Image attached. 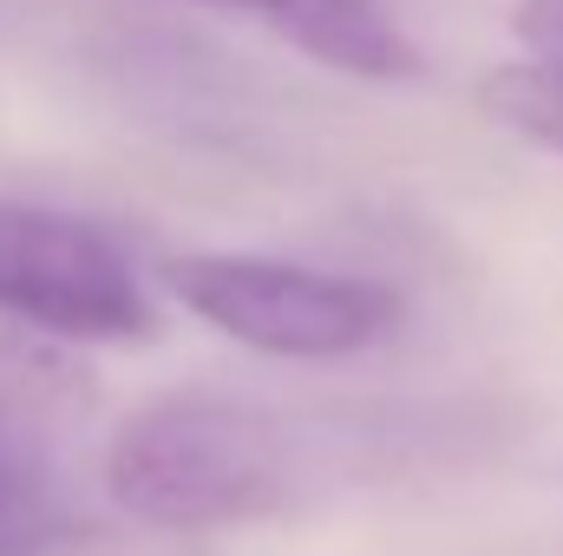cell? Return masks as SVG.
I'll return each mask as SVG.
<instances>
[{"label": "cell", "instance_id": "cell-1", "mask_svg": "<svg viewBox=\"0 0 563 556\" xmlns=\"http://www.w3.org/2000/svg\"><path fill=\"white\" fill-rule=\"evenodd\" d=\"M314 478V452L295 419L250 393L177 387L112 425L106 491L151 531H243L295 511Z\"/></svg>", "mask_w": 563, "mask_h": 556}, {"label": "cell", "instance_id": "cell-2", "mask_svg": "<svg viewBox=\"0 0 563 556\" xmlns=\"http://www.w3.org/2000/svg\"><path fill=\"white\" fill-rule=\"evenodd\" d=\"M164 288L210 334L269 360H347L400 327V294L387 281L282 256H170Z\"/></svg>", "mask_w": 563, "mask_h": 556}, {"label": "cell", "instance_id": "cell-3", "mask_svg": "<svg viewBox=\"0 0 563 556\" xmlns=\"http://www.w3.org/2000/svg\"><path fill=\"white\" fill-rule=\"evenodd\" d=\"M0 314L79 347H132L157 334V301L125 243L92 216L20 197H0Z\"/></svg>", "mask_w": 563, "mask_h": 556}, {"label": "cell", "instance_id": "cell-4", "mask_svg": "<svg viewBox=\"0 0 563 556\" xmlns=\"http://www.w3.org/2000/svg\"><path fill=\"white\" fill-rule=\"evenodd\" d=\"M197 7L250 13L295 53H308L314 66L347 73V79H374V86L420 79V53L380 0H197Z\"/></svg>", "mask_w": 563, "mask_h": 556}, {"label": "cell", "instance_id": "cell-5", "mask_svg": "<svg viewBox=\"0 0 563 556\" xmlns=\"http://www.w3.org/2000/svg\"><path fill=\"white\" fill-rule=\"evenodd\" d=\"M66 524H73V511H66L53 438L40 432L33 413L0 400V556L46 551L66 537Z\"/></svg>", "mask_w": 563, "mask_h": 556}, {"label": "cell", "instance_id": "cell-6", "mask_svg": "<svg viewBox=\"0 0 563 556\" xmlns=\"http://www.w3.org/2000/svg\"><path fill=\"white\" fill-rule=\"evenodd\" d=\"M485 112L498 125H511L518 138H531L538 151L563 157V66H544V59L498 66L485 79Z\"/></svg>", "mask_w": 563, "mask_h": 556}, {"label": "cell", "instance_id": "cell-7", "mask_svg": "<svg viewBox=\"0 0 563 556\" xmlns=\"http://www.w3.org/2000/svg\"><path fill=\"white\" fill-rule=\"evenodd\" d=\"M511 26H518V40L531 46V59L563 66V0H518Z\"/></svg>", "mask_w": 563, "mask_h": 556}]
</instances>
